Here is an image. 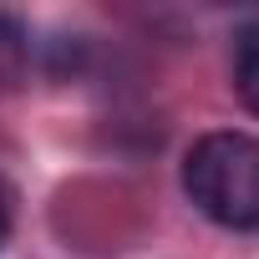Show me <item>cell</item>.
Listing matches in <instances>:
<instances>
[{
  "label": "cell",
  "instance_id": "obj_3",
  "mask_svg": "<svg viewBox=\"0 0 259 259\" xmlns=\"http://www.w3.org/2000/svg\"><path fill=\"white\" fill-rule=\"evenodd\" d=\"M26 71V31L16 16H0V81H16Z\"/></svg>",
  "mask_w": 259,
  "mask_h": 259
},
{
  "label": "cell",
  "instance_id": "obj_2",
  "mask_svg": "<svg viewBox=\"0 0 259 259\" xmlns=\"http://www.w3.org/2000/svg\"><path fill=\"white\" fill-rule=\"evenodd\" d=\"M234 92L259 117V26H249L239 36V51H234Z\"/></svg>",
  "mask_w": 259,
  "mask_h": 259
},
{
  "label": "cell",
  "instance_id": "obj_1",
  "mask_svg": "<svg viewBox=\"0 0 259 259\" xmlns=\"http://www.w3.org/2000/svg\"><path fill=\"white\" fill-rule=\"evenodd\" d=\"M183 188L224 229H259V138L208 133L183 158Z\"/></svg>",
  "mask_w": 259,
  "mask_h": 259
},
{
  "label": "cell",
  "instance_id": "obj_4",
  "mask_svg": "<svg viewBox=\"0 0 259 259\" xmlns=\"http://www.w3.org/2000/svg\"><path fill=\"white\" fill-rule=\"evenodd\" d=\"M11 234V198H6V183H0V244Z\"/></svg>",
  "mask_w": 259,
  "mask_h": 259
}]
</instances>
